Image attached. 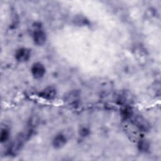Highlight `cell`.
<instances>
[{
    "label": "cell",
    "instance_id": "obj_1",
    "mask_svg": "<svg viewBox=\"0 0 161 161\" xmlns=\"http://www.w3.org/2000/svg\"><path fill=\"white\" fill-rule=\"evenodd\" d=\"M26 136L25 134L21 133L18 135L16 139L13 142L11 145L9 147V153L11 154L17 153L23 147L24 142L25 141Z\"/></svg>",
    "mask_w": 161,
    "mask_h": 161
},
{
    "label": "cell",
    "instance_id": "obj_2",
    "mask_svg": "<svg viewBox=\"0 0 161 161\" xmlns=\"http://www.w3.org/2000/svg\"><path fill=\"white\" fill-rule=\"evenodd\" d=\"M45 67L40 62H36L33 64L31 68V72L32 75L35 79L42 78L45 74Z\"/></svg>",
    "mask_w": 161,
    "mask_h": 161
},
{
    "label": "cell",
    "instance_id": "obj_3",
    "mask_svg": "<svg viewBox=\"0 0 161 161\" xmlns=\"http://www.w3.org/2000/svg\"><path fill=\"white\" fill-rule=\"evenodd\" d=\"M31 56V50L28 48H19L16 53L15 58L16 59L20 62H25L28 61Z\"/></svg>",
    "mask_w": 161,
    "mask_h": 161
},
{
    "label": "cell",
    "instance_id": "obj_4",
    "mask_svg": "<svg viewBox=\"0 0 161 161\" xmlns=\"http://www.w3.org/2000/svg\"><path fill=\"white\" fill-rule=\"evenodd\" d=\"M33 39L37 45H43L47 40L46 33L42 30H36L33 33Z\"/></svg>",
    "mask_w": 161,
    "mask_h": 161
},
{
    "label": "cell",
    "instance_id": "obj_5",
    "mask_svg": "<svg viewBox=\"0 0 161 161\" xmlns=\"http://www.w3.org/2000/svg\"><path fill=\"white\" fill-rule=\"evenodd\" d=\"M56 94H57L56 89L54 87L49 86L44 89L40 93V96H41L42 97L45 99L52 100L55 97Z\"/></svg>",
    "mask_w": 161,
    "mask_h": 161
},
{
    "label": "cell",
    "instance_id": "obj_6",
    "mask_svg": "<svg viewBox=\"0 0 161 161\" xmlns=\"http://www.w3.org/2000/svg\"><path fill=\"white\" fill-rule=\"evenodd\" d=\"M67 143L66 136L61 133L57 135L53 139L52 145L55 148L59 149L62 148Z\"/></svg>",
    "mask_w": 161,
    "mask_h": 161
},
{
    "label": "cell",
    "instance_id": "obj_7",
    "mask_svg": "<svg viewBox=\"0 0 161 161\" xmlns=\"http://www.w3.org/2000/svg\"><path fill=\"white\" fill-rule=\"evenodd\" d=\"M135 124L136 125L137 127L143 131H146L148 128V124L146 121L145 119H144L143 118L141 117H138L136 119L135 121Z\"/></svg>",
    "mask_w": 161,
    "mask_h": 161
},
{
    "label": "cell",
    "instance_id": "obj_8",
    "mask_svg": "<svg viewBox=\"0 0 161 161\" xmlns=\"http://www.w3.org/2000/svg\"><path fill=\"white\" fill-rule=\"evenodd\" d=\"M138 149L141 152H146L148 150V149L150 148V145L147 140H141L138 143Z\"/></svg>",
    "mask_w": 161,
    "mask_h": 161
},
{
    "label": "cell",
    "instance_id": "obj_9",
    "mask_svg": "<svg viewBox=\"0 0 161 161\" xmlns=\"http://www.w3.org/2000/svg\"><path fill=\"white\" fill-rule=\"evenodd\" d=\"M9 136V130L4 128L1 130L0 133V141L1 142L3 143L7 141Z\"/></svg>",
    "mask_w": 161,
    "mask_h": 161
}]
</instances>
